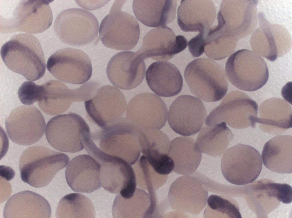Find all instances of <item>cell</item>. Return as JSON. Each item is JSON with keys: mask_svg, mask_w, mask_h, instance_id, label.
I'll return each instance as SVG.
<instances>
[{"mask_svg": "<svg viewBox=\"0 0 292 218\" xmlns=\"http://www.w3.org/2000/svg\"><path fill=\"white\" fill-rule=\"evenodd\" d=\"M125 1H116L110 13L103 19L99 28V38L106 47L118 50H130L139 40L140 30L133 16L121 10Z\"/></svg>", "mask_w": 292, "mask_h": 218, "instance_id": "obj_4", "label": "cell"}, {"mask_svg": "<svg viewBox=\"0 0 292 218\" xmlns=\"http://www.w3.org/2000/svg\"><path fill=\"white\" fill-rule=\"evenodd\" d=\"M168 155L174 161V172L184 175L194 173L202 158L201 152L195 140L187 136L178 137L172 140Z\"/></svg>", "mask_w": 292, "mask_h": 218, "instance_id": "obj_29", "label": "cell"}, {"mask_svg": "<svg viewBox=\"0 0 292 218\" xmlns=\"http://www.w3.org/2000/svg\"><path fill=\"white\" fill-rule=\"evenodd\" d=\"M5 126L11 140L18 144L28 146L42 137L46 123L43 115L34 105H23L12 110L6 119Z\"/></svg>", "mask_w": 292, "mask_h": 218, "instance_id": "obj_14", "label": "cell"}, {"mask_svg": "<svg viewBox=\"0 0 292 218\" xmlns=\"http://www.w3.org/2000/svg\"><path fill=\"white\" fill-rule=\"evenodd\" d=\"M264 165L271 171L292 172V136L277 135L264 145L261 153Z\"/></svg>", "mask_w": 292, "mask_h": 218, "instance_id": "obj_28", "label": "cell"}, {"mask_svg": "<svg viewBox=\"0 0 292 218\" xmlns=\"http://www.w3.org/2000/svg\"><path fill=\"white\" fill-rule=\"evenodd\" d=\"M144 156L155 171L159 174L168 175L174 170V161L168 154Z\"/></svg>", "mask_w": 292, "mask_h": 218, "instance_id": "obj_38", "label": "cell"}, {"mask_svg": "<svg viewBox=\"0 0 292 218\" xmlns=\"http://www.w3.org/2000/svg\"><path fill=\"white\" fill-rule=\"evenodd\" d=\"M283 100L280 99L278 103L269 99L260 106L259 117H254L253 121L263 131L277 135L292 128V108Z\"/></svg>", "mask_w": 292, "mask_h": 218, "instance_id": "obj_26", "label": "cell"}, {"mask_svg": "<svg viewBox=\"0 0 292 218\" xmlns=\"http://www.w3.org/2000/svg\"><path fill=\"white\" fill-rule=\"evenodd\" d=\"M177 22L186 32H207L215 19L216 10L210 0L181 1L177 11Z\"/></svg>", "mask_w": 292, "mask_h": 218, "instance_id": "obj_23", "label": "cell"}, {"mask_svg": "<svg viewBox=\"0 0 292 218\" xmlns=\"http://www.w3.org/2000/svg\"><path fill=\"white\" fill-rule=\"evenodd\" d=\"M50 0H23L17 6L11 19L2 23L1 32L21 31L31 34L42 33L52 24Z\"/></svg>", "mask_w": 292, "mask_h": 218, "instance_id": "obj_13", "label": "cell"}, {"mask_svg": "<svg viewBox=\"0 0 292 218\" xmlns=\"http://www.w3.org/2000/svg\"><path fill=\"white\" fill-rule=\"evenodd\" d=\"M207 114L205 107L200 100L189 95H182L171 105L168 122L176 133L189 136L196 134L201 129Z\"/></svg>", "mask_w": 292, "mask_h": 218, "instance_id": "obj_15", "label": "cell"}, {"mask_svg": "<svg viewBox=\"0 0 292 218\" xmlns=\"http://www.w3.org/2000/svg\"><path fill=\"white\" fill-rule=\"evenodd\" d=\"M187 45V40L184 36H176L170 28L161 26L147 33L142 46L136 52L144 60L150 58L166 61L184 50Z\"/></svg>", "mask_w": 292, "mask_h": 218, "instance_id": "obj_19", "label": "cell"}, {"mask_svg": "<svg viewBox=\"0 0 292 218\" xmlns=\"http://www.w3.org/2000/svg\"><path fill=\"white\" fill-rule=\"evenodd\" d=\"M42 85L43 92L38 104L41 110L49 115L62 113L73 102L85 101L88 99L87 89L83 85L78 88L70 89L62 83L51 80Z\"/></svg>", "mask_w": 292, "mask_h": 218, "instance_id": "obj_21", "label": "cell"}, {"mask_svg": "<svg viewBox=\"0 0 292 218\" xmlns=\"http://www.w3.org/2000/svg\"><path fill=\"white\" fill-rule=\"evenodd\" d=\"M146 71L144 60L136 52L124 51L114 55L107 65L106 72L111 83L125 90L133 89L143 81Z\"/></svg>", "mask_w": 292, "mask_h": 218, "instance_id": "obj_20", "label": "cell"}, {"mask_svg": "<svg viewBox=\"0 0 292 218\" xmlns=\"http://www.w3.org/2000/svg\"><path fill=\"white\" fill-rule=\"evenodd\" d=\"M0 53L9 69L27 80L36 81L45 74L43 51L38 40L33 35L20 33L13 36L1 46Z\"/></svg>", "mask_w": 292, "mask_h": 218, "instance_id": "obj_1", "label": "cell"}, {"mask_svg": "<svg viewBox=\"0 0 292 218\" xmlns=\"http://www.w3.org/2000/svg\"><path fill=\"white\" fill-rule=\"evenodd\" d=\"M51 209L48 201L35 192L26 190L11 196L5 206L4 218H50Z\"/></svg>", "mask_w": 292, "mask_h": 218, "instance_id": "obj_25", "label": "cell"}, {"mask_svg": "<svg viewBox=\"0 0 292 218\" xmlns=\"http://www.w3.org/2000/svg\"><path fill=\"white\" fill-rule=\"evenodd\" d=\"M139 143L141 152L147 154H168L170 142L168 136L159 129H141Z\"/></svg>", "mask_w": 292, "mask_h": 218, "instance_id": "obj_35", "label": "cell"}, {"mask_svg": "<svg viewBox=\"0 0 292 218\" xmlns=\"http://www.w3.org/2000/svg\"><path fill=\"white\" fill-rule=\"evenodd\" d=\"M200 131L196 142L198 148L201 152L214 157L221 156L234 137L224 121L204 126Z\"/></svg>", "mask_w": 292, "mask_h": 218, "instance_id": "obj_30", "label": "cell"}, {"mask_svg": "<svg viewBox=\"0 0 292 218\" xmlns=\"http://www.w3.org/2000/svg\"><path fill=\"white\" fill-rule=\"evenodd\" d=\"M207 202V206L204 214L211 213L206 216V217L218 216H227L229 218L242 217L238 205L232 198L212 194L209 196Z\"/></svg>", "mask_w": 292, "mask_h": 218, "instance_id": "obj_36", "label": "cell"}, {"mask_svg": "<svg viewBox=\"0 0 292 218\" xmlns=\"http://www.w3.org/2000/svg\"><path fill=\"white\" fill-rule=\"evenodd\" d=\"M46 67L58 80L74 84L84 83L90 78L92 72L91 60L80 49L66 48L56 51L48 60Z\"/></svg>", "mask_w": 292, "mask_h": 218, "instance_id": "obj_12", "label": "cell"}, {"mask_svg": "<svg viewBox=\"0 0 292 218\" xmlns=\"http://www.w3.org/2000/svg\"><path fill=\"white\" fill-rule=\"evenodd\" d=\"M88 153L100 164V181L104 189L112 193H119L125 199L133 196L137 184L131 164L121 158L104 152L96 145Z\"/></svg>", "mask_w": 292, "mask_h": 218, "instance_id": "obj_5", "label": "cell"}, {"mask_svg": "<svg viewBox=\"0 0 292 218\" xmlns=\"http://www.w3.org/2000/svg\"><path fill=\"white\" fill-rule=\"evenodd\" d=\"M225 73L230 82L238 89L253 91L263 87L269 78V71L263 59L247 49L239 50L228 59Z\"/></svg>", "mask_w": 292, "mask_h": 218, "instance_id": "obj_6", "label": "cell"}, {"mask_svg": "<svg viewBox=\"0 0 292 218\" xmlns=\"http://www.w3.org/2000/svg\"><path fill=\"white\" fill-rule=\"evenodd\" d=\"M45 135L50 144L60 151L79 152L84 148L91 135L85 120L77 114L70 113L54 117L47 123Z\"/></svg>", "mask_w": 292, "mask_h": 218, "instance_id": "obj_8", "label": "cell"}, {"mask_svg": "<svg viewBox=\"0 0 292 218\" xmlns=\"http://www.w3.org/2000/svg\"><path fill=\"white\" fill-rule=\"evenodd\" d=\"M141 129L127 118L121 117L98 134L99 148L104 152L121 158L131 165L141 154L139 143Z\"/></svg>", "mask_w": 292, "mask_h": 218, "instance_id": "obj_7", "label": "cell"}, {"mask_svg": "<svg viewBox=\"0 0 292 218\" xmlns=\"http://www.w3.org/2000/svg\"><path fill=\"white\" fill-rule=\"evenodd\" d=\"M84 106L91 120L104 129L121 117L126 109L127 102L118 89L106 85L98 88L92 98L85 101Z\"/></svg>", "mask_w": 292, "mask_h": 218, "instance_id": "obj_16", "label": "cell"}, {"mask_svg": "<svg viewBox=\"0 0 292 218\" xmlns=\"http://www.w3.org/2000/svg\"><path fill=\"white\" fill-rule=\"evenodd\" d=\"M57 218H94L95 211L91 200L78 193L67 194L60 200L56 211Z\"/></svg>", "mask_w": 292, "mask_h": 218, "instance_id": "obj_34", "label": "cell"}, {"mask_svg": "<svg viewBox=\"0 0 292 218\" xmlns=\"http://www.w3.org/2000/svg\"><path fill=\"white\" fill-rule=\"evenodd\" d=\"M168 109L159 96L149 93L139 94L128 103L126 112L127 118L143 129H160L165 125Z\"/></svg>", "mask_w": 292, "mask_h": 218, "instance_id": "obj_17", "label": "cell"}, {"mask_svg": "<svg viewBox=\"0 0 292 218\" xmlns=\"http://www.w3.org/2000/svg\"><path fill=\"white\" fill-rule=\"evenodd\" d=\"M190 175L181 176L172 183L168 201L171 208L178 212L197 214L205 206L208 193L201 180Z\"/></svg>", "mask_w": 292, "mask_h": 218, "instance_id": "obj_18", "label": "cell"}, {"mask_svg": "<svg viewBox=\"0 0 292 218\" xmlns=\"http://www.w3.org/2000/svg\"><path fill=\"white\" fill-rule=\"evenodd\" d=\"M151 200L145 191L136 188L133 196L129 199L122 198L119 193L113 203L114 218H151Z\"/></svg>", "mask_w": 292, "mask_h": 218, "instance_id": "obj_31", "label": "cell"}, {"mask_svg": "<svg viewBox=\"0 0 292 218\" xmlns=\"http://www.w3.org/2000/svg\"><path fill=\"white\" fill-rule=\"evenodd\" d=\"M205 36L204 34L199 33L187 43L189 50L193 56L199 57L204 52Z\"/></svg>", "mask_w": 292, "mask_h": 218, "instance_id": "obj_39", "label": "cell"}, {"mask_svg": "<svg viewBox=\"0 0 292 218\" xmlns=\"http://www.w3.org/2000/svg\"><path fill=\"white\" fill-rule=\"evenodd\" d=\"M145 77L150 89L161 97L175 96L182 87L183 79L179 69L168 62L152 63L148 68Z\"/></svg>", "mask_w": 292, "mask_h": 218, "instance_id": "obj_24", "label": "cell"}, {"mask_svg": "<svg viewBox=\"0 0 292 218\" xmlns=\"http://www.w3.org/2000/svg\"><path fill=\"white\" fill-rule=\"evenodd\" d=\"M184 78L191 92L199 99L207 102L221 100L226 94L228 83L222 68L206 58H199L186 67Z\"/></svg>", "mask_w": 292, "mask_h": 218, "instance_id": "obj_3", "label": "cell"}, {"mask_svg": "<svg viewBox=\"0 0 292 218\" xmlns=\"http://www.w3.org/2000/svg\"><path fill=\"white\" fill-rule=\"evenodd\" d=\"M258 109L257 103L248 95L243 92L233 91L211 112L206 118L205 125L210 126L224 121L237 129L254 127L253 118L257 116Z\"/></svg>", "mask_w": 292, "mask_h": 218, "instance_id": "obj_11", "label": "cell"}, {"mask_svg": "<svg viewBox=\"0 0 292 218\" xmlns=\"http://www.w3.org/2000/svg\"><path fill=\"white\" fill-rule=\"evenodd\" d=\"M262 168L259 152L250 146L238 144L224 152L221 169L225 179L236 185L252 182L259 176Z\"/></svg>", "mask_w": 292, "mask_h": 218, "instance_id": "obj_10", "label": "cell"}, {"mask_svg": "<svg viewBox=\"0 0 292 218\" xmlns=\"http://www.w3.org/2000/svg\"><path fill=\"white\" fill-rule=\"evenodd\" d=\"M100 165L90 155L77 156L68 163L65 172L66 181L74 191L91 193L101 186Z\"/></svg>", "mask_w": 292, "mask_h": 218, "instance_id": "obj_22", "label": "cell"}, {"mask_svg": "<svg viewBox=\"0 0 292 218\" xmlns=\"http://www.w3.org/2000/svg\"><path fill=\"white\" fill-rule=\"evenodd\" d=\"M176 0H134L133 9L137 19L149 27L166 26L176 17Z\"/></svg>", "mask_w": 292, "mask_h": 218, "instance_id": "obj_27", "label": "cell"}, {"mask_svg": "<svg viewBox=\"0 0 292 218\" xmlns=\"http://www.w3.org/2000/svg\"><path fill=\"white\" fill-rule=\"evenodd\" d=\"M43 85L36 84L31 81L23 82L18 91L19 98L23 104L30 105L39 101L43 95Z\"/></svg>", "mask_w": 292, "mask_h": 218, "instance_id": "obj_37", "label": "cell"}, {"mask_svg": "<svg viewBox=\"0 0 292 218\" xmlns=\"http://www.w3.org/2000/svg\"><path fill=\"white\" fill-rule=\"evenodd\" d=\"M135 164L133 167L137 185L140 188L148 190L151 205L156 207L158 200L156 191L165 182L168 175L156 172L143 154Z\"/></svg>", "mask_w": 292, "mask_h": 218, "instance_id": "obj_33", "label": "cell"}, {"mask_svg": "<svg viewBox=\"0 0 292 218\" xmlns=\"http://www.w3.org/2000/svg\"><path fill=\"white\" fill-rule=\"evenodd\" d=\"M99 24L96 17L86 10L71 8L60 12L54 24V31L63 43L80 46L89 44L98 36Z\"/></svg>", "mask_w": 292, "mask_h": 218, "instance_id": "obj_9", "label": "cell"}, {"mask_svg": "<svg viewBox=\"0 0 292 218\" xmlns=\"http://www.w3.org/2000/svg\"><path fill=\"white\" fill-rule=\"evenodd\" d=\"M69 159L66 154L45 146L30 147L23 151L20 158L21 178L35 188L46 186L57 172L66 166Z\"/></svg>", "mask_w": 292, "mask_h": 218, "instance_id": "obj_2", "label": "cell"}, {"mask_svg": "<svg viewBox=\"0 0 292 218\" xmlns=\"http://www.w3.org/2000/svg\"><path fill=\"white\" fill-rule=\"evenodd\" d=\"M236 38L217 26L210 28L205 39L204 52L209 58L218 60L234 51Z\"/></svg>", "mask_w": 292, "mask_h": 218, "instance_id": "obj_32", "label": "cell"}]
</instances>
